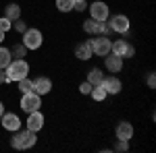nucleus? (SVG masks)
Returning <instances> with one entry per match:
<instances>
[{
  "label": "nucleus",
  "mask_w": 156,
  "mask_h": 153,
  "mask_svg": "<svg viewBox=\"0 0 156 153\" xmlns=\"http://www.w3.org/2000/svg\"><path fill=\"white\" fill-rule=\"evenodd\" d=\"M37 137L34 130L25 128V130H15V137L11 139V145L15 149H31L36 145Z\"/></svg>",
  "instance_id": "f257e3e1"
},
{
  "label": "nucleus",
  "mask_w": 156,
  "mask_h": 153,
  "mask_svg": "<svg viewBox=\"0 0 156 153\" xmlns=\"http://www.w3.org/2000/svg\"><path fill=\"white\" fill-rule=\"evenodd\" d=\"M27 72H29V64H27L23 58L11 60V62H9V66H6V83L23 79V77H27Z\"/></svg>",
  "instance_id": "f03ea898"
},
{
  "label": "nucleus",
  "mask_w": 156,
  "mask_h": 153,
  "mask_svg": "<svg viewBox=\"0 0 156 153\" xmlns=\"http://www.w3.org/2000/svg\"><path fill=\"white\" fill-rule=\"evenodd\" d=\"M44 37H42V31L40 29H25L23 31V46L27 50H37L42 46Z\"/></svg>",
  "instance_id": "7ed1b4c3"
},
{
  "label": "nucleus",
  "mask_w": 156,
  "mask_h": 153,
  "mask_svg": "<svg viewBox=\"0 0 156 153\" xmlns=\"http://www.w3.org/2000/svg\"><path fill=\"white\" fill-rule=\"evenodd\" d=\"M40 106H42V95L34 93V91H29V93H23V97H21V110L23 112H36V110H40Z\"/></svg>",
  "instance_id": "20e7f679"
},
{
  "label": "nucleus",
  "mask_w": 156,
  "mask_h": 153,
  "mask_svg": "<svg viewBox=\"0 0 156 153\" xmlns=\"http://www.w3.org/2000/svg\"><path fill=\"white\" fill-rule=\"evenodd\" d=\"M87 44H90L92 52H94L96 56H106L108 52H110V39H108L106 35H98L96 39H90Z\"/></svg>",
  "instance_id": "39448f33"
},
{
  "label": "nucleus",
  "mask_w": 156,
  "mask_h": 153,
  "mask_svg": "<svg viewBox=\"0 0 156 153\" xmlns=\"http://www.w3.org/2000/svg\"><path fill=\"white\" fill-rule=\"evenodd\" d=\"M90 15L94 21H108V6L102 0H96L90 4Z\"/></svg>",
  "instance_id": "423d86ee"
},
{
  "label": "nucleus",
  "mask_w": 156,
  "mask_h": 153,
  "mask_svg": "<svg viewBox=\"0 0 156 153\" xmlns=\"http://www.w3.org/2000/svg\"><path fill=\"white\" fill-rule=\"evenodd\" d=\"M108 25H110V31H117V33H127L129 31V19L125 15H115Z\"/></svg>",
  "instance_id": "0eeeda50"
},
{
  "label": "nucleus",
  "mask_w": 156,
  "mask_h": 153,
  "mask_svg": "<svg viewBox=\"0 0 156 153\" xmlns=\"http://www.w3.org/2000/svg\"><path fill=\"white\" fill-rule=\"evenodd\" d=\"M27 128L37 132V130L44 128V114L36 110V112H29V116H27Z\"/></svg>",
  "instance_id": "6e6552de"
},
{
  "label": "nucleus",
  "mask_w": 156,
  "mask_h": 153,
  "mask_svg": "<svg viewBox=\"0 0 156 153\" xmlns=\"http://www.w3.org/2000/svg\"><path fill=\"white\" fill-rule=\"evenodd\" d=\"M104 66L110 72H119L123 68V58L117 56V54H112V52H108L106 56H104Z\"/></svg>",
  "instance_id": "1a4fd4ad"
},
{
  "label": "nucleus",
  "mask_w": 156,
  "mask_h": 153,
  "mask_svg": "<svg viewBox=\"0 0 156 153\" xmlns=\"http://www.w3.org/2000/svg\"><path fill=\"white\" fill-rule=\"evenodd\" d=\"M50 91H52V81H50L48 77H37L36 81H34V93L46 95Z\"/></svg>",
  "instance_id": "9d476101"
},
{
  "label": "nucleus",
  "mask_w": 156,
  "mask_h": 153,
  "mask_svg": "<svg viewBox=\"0 0 156 153\" xmlns=\"http://www.w3.org/2000/svg\"><path fill=\"white\" fill-rule=\"evenodd\" d=\"M102 87H104V91L110 95H117L123 89V85H121V81L117 79V77H104V81H102Z\"/></svg>",
  "instance_id": "9b49d317"
},
{
  "label": "nucleus",
  "mask_w": 156,
  "mask_h": 153,
  "mask_svg": "<svg viewBox=\"0 0 156 153\" xmlns=\"http://www.w3.org/2000/svg\"><path fill=\"white\" fill-rule=\"evenodd\" d=\"M0 118H2V126L6 130H12V132H15V130L21 128V120H19L17 114H2Z\"/></svg>",
  "instance_id": "f8f14e48"
},
{
  "label": "nucleus",
  "mask_w": 156,
  "mask_h": 153,
  "mask_svg": "<svg viewBox=\"0 0 156 153\" xmlns=\"http://www.w3.org/2000/svg\"><path fill=\"white\" fill-rule=\"evenodd\" d=\"M131 137H133L131 122H119V126H117V139H121V141H129Z\"/></svg>",
  "instance_id": "ddd939ff"
},
{
  "label": "nucleus",
  "mask_w": 156,
  "mask_h": 153,
  "mask_svg": "<svg viewBox=\"0 0 156 153\" xmlns=\"http://www.w3.org/2000/svg\"><path fill=\"white\" fill-rule=\"evenodd\" d=\"M75 56H77L79 60H90L92 56H94V52H92L90 44L83 42V44H77V48H75Z\"/></svg>",
  "instance_id": "4468645a"
},
{
  "label": "nucleus",
  "mask_w": 156,
  "mask_h": 153,
  "mask_svg": "<svg viewBox=\"0 0 156 153\" xmlns=\"http://www.w3.org/2000/svg\"><path fill=\"white\" fill-rule=\"evenodd\" d=\"M102 81H104V72L100 71V68H92V71L87 72V83H90L92 87L102 85Z\"/></svg>",
  "instance_id": "2eb2a0df"
},
{
  "label": "nucleus",
  "mask_w": 156,
  "mask_h": 153,
  "mask_svg": "<svg viewBox=\"0 0 156 153\" xmlns=\"http://www.w3.org/2000/svg\"><path fill=\"white\" fill-rule=\"evenodd\" d=\"M4 17H6V19H11V21H17V19L21 17V6H19V4H15V2L9 4V6L4 8Z\"/></svg>",
  "instance_id": "dca6fc26"
},
{
  "label": "nucleus",
  "mask_w": 156,
  "mask_h": 153,
  "mask_svg": "<svg viewBox=\"0 0 156 153\" xmlns=\"http://www.w3.org/2000/svg\"><path fill=\"white\" fill-rule=\"evenodd\" d=\"M125 50H127V42L125 39H117V42H110V52L117 54V56H125Z\"/></svg>",
  "instance_id": "f3484780"
},
{
  "label": "nucleus",
  "mask_w": 156,
  "mask_h": 153,
  "mask_svg": "<svg viewBox=\"0 0 156 153\" xmlns=\"http://www.w3.org/2000/svg\"><path fill=\"white\" fill-rule=\"evenodd\" d=\"M92 97H94V101H104V97H106V91H104V87L102 85H96V87H92Z\"/></svg>",
  "instance_id": "a211bd4d"
},
{
  "label": "nucleus",
  "mask_w": 156,
  "mask_h": 153,
  "mask_svg": "<svg viewBox=\"0 0 156 153\" xmlns=\"http://www.w3.org/2000/svg\"><path fill=\"white\" fill-rule=\"evenodd\" d=\"M19 91L21 93H29V91H34V81H29L27 77H23V79H19Z\"/></svg>",
  "instance_id": "6ab92c4d"
},
{
  "label": "nucleus",
  "mask_w": 156,
  "mask_h": 153,
  "mask_svg": "<svg viewBox=\"0 0 156 153\" xmlns=\"http://www.w3.org/2000/svg\"><path fill=\"white\" fill-rule=\"evenodd\" d=\"M9 52H11V56H15V58H23L25 54H27V48H25L23 44H17V46H12Z\"/></svg>",
  "instance_id": "aec40b11"
},
{
  "label": "nucleus",
  "mask_w": 156,
  "mask_h": 153,
  "mask_svg": "<svg viewBox=\"0 0 156 153\" xmlns=\"http://www.w3.org/2000/svg\"><path fill=\"white\" fill-rule=\"evenodd\" d=\"M11 62V52L6 48H0V68H6Z\"/></svg>",
  "instance_id": "412c9836"
},
{
  "label": "nucleus",
  "mask_w": 156,
  "mask_h": 153,
  "mask_svg": "<svg viewBox=\"0 0 156 153\" xmlns=\"http://www.w3.org/2000/svg\"><path fill=\"white\" fill-rule=\"evenodd\" d=\"M96 33L98 35H108L110 33V25L106 21H96Z\"/></svg>",
  "instance_id": "4be33fe9"
},
{
  "label": "nucleus",
  "mask_w": 156,
  "mask_h": 153,
  "mask_svg": "<svg viewBox=\"0 0 156 153\" xmlns=\"http://www.w3.org/2000/svg\"><path fill=\"white\" fill-rule=\"evenodd\" d=\"M56 8H58L60 12L73 11V0H56Z\"/></svg>",
  "instance_id": "5701e85b"
},
{
  "label": "nucleus",
  "mask_w": 156,
  "mask_h": 153,
  "mask_svg": "<svg viewBox=\"0 0 156 153\" xmlns=\"http://www.w3.org/2000/svg\"><path fill=\"white\" fill-rule=\"evenodd\" d=\"M83 31H85V33H90V35H94V33H96V21H94V19L83 21Z\"/></svg>",
  "instance_id": "b1692460"
},
{
  "label": "nucleus",
  "mask_w": 156,
  "mask_h": 153,
  "mask_svg": "<svg viewBox=\"0 0 156 153\" xmlns=\"http://www.w3.org/2000/svg\"><path fill=\"white\" fill-rule=\"evenodd\" d=\"M85 8H87V0H73V11L81 12Z\"/></svg>",
  "instance_id": "393cba45"
},
{
  "label": "nucleus",
  "mask_w": 156,
  "mask_h": 153,
  "mask_svg": "<svg viewBox=\"0 0 156 153\" xmlns=\"http://www.w3.org/2000/svg\"><path fill=\"white\" fill-rule=\"evenodd\" d=\"M115 149H117V151H127V149H129V141H121V139H117Z\"/></svg>",
  "instance_id": "a878e982"
},
{
  "label": "nucleus",
  "mask_w": 156,
  "mask_h": 153,
  "mask_svg": "<svg viewBox=\"0 0 156 153\" xmlns=\"http://www.w3.org/2000/svg\"><path fill=\"white\" fill-rule=\"evenodd\" d=\"M0 29H2V31L6 33V31L11 29V19H6V17H2V19H0Z\"/></svg>",
  "instance_id": "bb28decb"
},
{
  "label": "nucleus",
  "mask_w": 156,
  "mask_h": 153,
  "mask_svg": "<svg viewBox=\"0 0 156 153\" xmlns=\"http://www.w3.org/2000/svg\"><path fill=\"white\" fill-rule=\"evenodd\" d=\"M79 91H81L83 95H90V91H92V85H90L87 81H85V83H81V85H79Z\"/></svg>",
  "instance_id": "cd10ccee"
},
{
  "label": "nucleus",
  "mask_w": 156,
  "mask_h": 153,
  "mask_svg": "<svg viewBox=\"0 0 156 153\" xmlns=\"http://www.w3.org/2000/svg\"><path fill=\"white\" fill-rule=\"evenodd\" d=\"M15 29H17V31H21V33H23L25 29H27V25H25L23 21H19V19H17V21H15Z\"/></svg>",
  "instance_id": "c85d7f7f"
},
{
  "label": "nucleus",
  "mask_w": 156,
  "mask_h": 153,
  "mask_svg": "<svg viewBox=\"0 0 156 153\" xmlns=\"http://www.w3.org/2000/svg\"><path fill=\"white\" fill-rule=\"evenodd\" d=\"M133 54H135V50H133V46H131V44H127V50H125V56H123V58H131Z\"/></svg>",
  "instance_id": "c756f323"
},
{
  "label": "nucleus",
  "mask_w": 156,
  "mask_h": 153,
  "mask_svg": "<svg viewBox=\"0 0 156 153\" xmlns=\"http://www.w3.org/2000/svg\"><path fill=\"white\" fill-rule=\"evenodd\" d=\"M148 87H150V89H154V87H156V79H154V72H150V75H148Z\"/></svg>",
  "instance_id": "7c9ffc66"
},
{
  "label": "nucleus",
  "mask_w": 156,
  "mask_h": 153,
  "mask_svg": "<svg viewBox=\"0 0 156 153\" xmlns=\"http://www.w3.org/2000/svg\"><path fill=\"white\" fill-rule=\"evenodd\" d=\"M2 83H6V72L0 68V85H2Z\"/></svg>",
  "instance_id": "2f4dec72"
},
{
  "label": "nucleus",
  "mask_w": 156,
  "mask_h": 153,
  "mask_svg": "<svg viewBox=\"0 0 156 153\" xmlns=\"http://www.w3.org/2000/svg\"><path fill=\"white\" fill-rule=\"evenodd\" d=\"M2 42H4V31L0 29V44H2Z\"/></svg>",
  "instance_id": "473e14b6"
},
{
  "label": "nucleus",
  "mask_w": 156,
  "mask_h": 153,
  "mask_svg": "<svg viewBox=\"0 0 156 153\" xmlns=\"http://www.w3.org/2000/svg\"><path fill=\"white\" fill-rule=\"evenodd\" d=\"M4 114V106H2V101H0V116Z\"/></svg>",
  "instance_id": "72a5a7b5"
}]
</instances>
